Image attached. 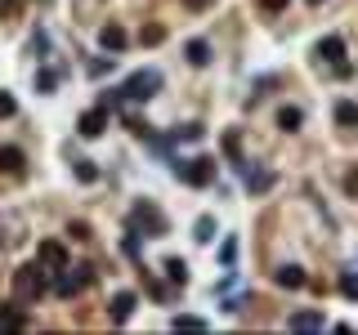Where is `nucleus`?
Masks as SVG:
<instances>
[{
  "label": "nucleus",
  "instance_id": "nucleus-3",
  "mask_svg": "<svg viewBox=\"0 0 358 335\" xmlns=\"http://www.w3.org/2000/svg\"><path fill=\"white\" fill-rule=\"evenodd\" d=\"M130 233H148V237H166V215L153 206V201H139L130 210Z\"/></svg>",
  "mask_w": 358,
  "mask_h": 335
},
{
  "label": "nucleus",
  "instance_id": "nucleus-23",
  "mask_svg": "<svg viewBox=\"0 0 358 335\" xmlns=\"http://www.w3.org/2000/svg\"><path fill=\"white\" fill-rule=\"evenodd\" d=\"M72 166H77L81 184H94V179H99V166H94V161H72Z\"/></svg>",
  "mask_w": 358,
  "mask_h": 335
},
{
  "label": "nucleus",
  "instance_id": "nucleus-32",
  "mask_svg": "<svg viewBox=\"0 0 358 335\" xmlns=\"http://www.w3.org/2000/svg\"><path fill=\"white\" fill-rule=\"evenodd\" d=\"M345 193L358 197V170H350V175H345Z\"/></svg>",
  "mask_w": 358,
  "mask_h": 335
},
{
  "label": "nucleus",
  "instance_id": "nucleus-15",
  "mask_svg": "<svg viewBox=\"0 0 358 335\" xmlns=\"http://www.w3.org/2000/svg\"><path fill=\"white\" fill-rule=\"evenodd\" d=\"M336 126H345V130H354V126H358V103H350V99L336 103Z\"/></svg>",
  "mask_w": 358,
  "mask_h": 335
},
{
  "label": "nucleus",
  "instance_id": "nucleus-22",
  "mask_svg": "<svg viewBox=\"0 0 358 335\" xmlns=\"http://www.w3.org/2000/svg\"><path fill=\"white\" fill-rule=\"evenodd\" d=\"M166 277H171L175 286H184L188 282V264L184 260H166Z\"/></svg>",
  "mask_w": 358,
  "mask_h": 335
},
{
  "label": "nucleus",
  "instance_id": "nucleus-21",
  "mask_svg": "<svg viewBox=\"0 0 358 335\" xmlns=\"http://www.w3.org/2000/svg\"><path fill=\"white\" fill-rule=\"evenodd\" d=\"M171 331H206V322L193 318V313H184V318H171Z\"/></svg>",
  "mask_w": 358,
  "mask_h": 335
},
{
  "label": "nucleus",
  "instance_id": "nucleus-20",
  "mask_svg": "<svg viewBox=\"0 0 358 335\" xmlns=\"http://www.w3.org/2000/svg\"><path fill=\"white\" fill-rule=\"evenodd\" d=\"M193 237H197V242H215V219L202 215V219L193 224Z\"/></svg>",
  "mask_w": 358,
  "mask_h": 335
},
{
  "label": "nucleus",
  "instance_id": "nucleus-35",
  "mask_svg": "<svg viewBox=\"0 0 358 335\" xmlns=\"http://www.w3.org/2000/svg\"><path fill=\"white\" fill-rule=\"evenodd\" d=\"M309 5H323V0H309Z\"/></svg>",
  "mask_w": 358,
  "mask_h": 335
},
{
  "label": "nucleus",
  "instance_id": "nucleus-8",
  "mask_svg": "<svg viewBox=\"0 0 358 335\" xmlns=\"http://www.w3.org/2000/svg\"><path fill=\"white\" fill-rule=\"evenodd\" d=\"M318 59L332 63V67H345V41L341 36H323V41H318Z\"/></svg>",
  "mask_w": 358,
  "mask_h": 335
},
{
  "label": "nucleus",
  "instance_id": "nucleus-24",
  "mask_svg": "<svg viewBox=\"0 0 358 335\" xmlns=\"http://www.w3.org/2000/svg\"><path fill=\"white\" fill-rule=\"evenodd\" d=\"M54 85H59V72H50V67H45V72H36V90H41V94H50Z\"/></svg>",
  "mask_w": 358,
  "mask_h": 335
},
{
  "label": "nucleus",
  "instance_id": "nucleus-12",
  "mask_svg": "<svg viewBox=\"0 0 358 335\" xmlns=\"http://www.w3.org/2000/svg\"><path fill=\"white\" fill-rule=\"evenodd\" d=\"M0 331H27V313L14 304H0Z\"/></svg>",
  "mask_w": 358,
  "mask_h": 335
},
{
  "label": "nucleus",
  "instance_id": "nucleus-25",
  "mask_svg": "<svg viewBox=\"0 0 358 335\" xmlns=\"http://www.w3.org/2000/svg\"><path fill=\"white\" fill-rule=\"evenodd\" d=\"M341 295H345V300H358V273H345L341 277Z\"/></svg>",
  "mask_w": 358,
  "mask_h": 335
},
{
  "label": "nucleus",
  "instance_id": "nucleus-28",
  "mask_svg": "<svg viewBox=\"0 0 358 335\" xmlns=\"http://www.w3.org/2000/svg\"><path fill=\"white\" fill-rule=\"evenodd\" d=\"M220 260H224V264H233V260H238V242H233V237L220 246Z\"/></svg>",
  "mask_w": 358,
  "mask_h": 335
},
{
  "label": "nucleus",
  "instance_id": "nucleus-31",
  "mask_svg": "<svg viewBox=\"0 0 358 335\" xmlns=\"http://www.w3.org/2000/svg\"><path fill=\"white\" fill-rule=\"evenodd\" d=\"M224 152H229V157L238 161V134H224Z\"/></svg>",
  "mask_w": 358,
  "mask_h": 335
},
{
  "label": "nucleus",
  "instance_id": "nucleus-29",
  "mask_svg": "<svg viewBox=\"0 0 358 335\" xmlns=\"http://www.w3.org/2000/svg\"><path fill=\"white\" fill-rule=\"evenodd\" d=\"M18 112V103H14V94H0V117H14Z\"/></svg>",
  "mask_w": 358,
  "mask_h": 335
},
{
  "label": "nucleus",
  "instance_id": "nucleus-9",
  "mask_svg": "<svg viewBox=\"0 0 358 335\" xmlns=\"http://www.w3.org/2000/svg\"><path fill=\"white\" fill-rule=\"evenodd\" d=\"M36 260H41L45 268H63L68 264V251H63V242H41L36 246Z\"/></svg>",
  "mask_w": 358,
  "mask_h": 335
},
{
  "label": "nucleus",
  "instance_id": "nucleus-16",
  "mask_svg": "<svg viewBox=\"0 0 358 335\" xmlns=\"http://www.w3.org/2000/svg\"><path fill=\"white\" fill-rule=\"evenodd\" d=\"M184 54H188V63H193V67H206V63H211V45H206V41H188Z\"/></svg>",
  "mask_w": 358,
  "mask_h": 335
},
{
  "label": "nucleus",
  "instance_id": "nucleus-19",
  "mask_svg": "<svg viewBox=\"0 0 358 335\" xmlns=\"http://www.w3.org/2000/svg\"><path fill=\"white\" fill-rule=\"evenodd\" d=\"M247 188H251V193H269V188H273V170H256V175L247 170Z\"/></svg>",
  "mask_w": 358,
  "mask_h": 335
},
{
  "label": "nucleus",
  "instance_id": "nucleus-1",
  "mask_svg": "<svg viewBox=\"0 0 358 335\" xmlns=\"http://www.w3.org/2000/svg\"><path fill=\"white\" fill-rule=\"evenodd\" d=\"M50 291V273H45V264L36 260V264H23L14 273V295L23 304H32V300H41V295Z\"/></svg>",
  "mask_w": 358,
  "mask_h": 335
},
{
  "label": "nucleus",
  "instance_id": "nucleus-18",
  "mask_svg": "<svg viewBox=\"0 0 358 335\" xmlns=\"http://www.w3.org/2000/svg\"><path fill=\"white\" fill-rule=\"evenodd\" d=\"M278 126L287 130V134L300 130V126H305V112H300V108H282V112H278Z\"/></svg>",
  "mask_w": 358,
  "mask_h": 335
},
{
  "label": "nucleus",
  "instance_id": "nucleus-17",
  "mask_svg": "<svg viewBox=\"0 0 358 335\" xmlns=\"http://www.w3.org/2000/svg\"><path fill=\"white\" fill-rule=\"evenodd\" d=\"M162 41H166V27L162 23H148L144 32H139V45H148V50H157Z\"/></svg>",
  "mask_w": 358,
  "mask_h": 335
},
{
  "label": "nucleus",
  "instance_id": "nucleus-6",
  "mask_svg": "<svg viewBox=\"0 0 358 335\" xmlns=\"http://www.w3.org/2000/svg\"><path fill=\"white\" fill-rule=\"evenodd\" d=\"M108 117H112V108H90V112H81V121H77V130L86 134V139H99L103 130H108Z\"/></svg>",
  "mask_w": 358,
  "mask_h": 335
},
{
  "label": "nucleus",
  "instance_id": "nucleus-4",
  "mask_svg": "<svg viewBox=\"0 0 358 335\" xmlns=\"http://www.w3.org/2000/svg\"><path fill=\"white\" fill-rule=\"evenodd\" d=\"M157 90H162V72H157V67H148V72H135L126 85H121V99L144 103V99H153Z\"/></svg>",
  "mask_w": 358,
  "mask_h": 335
},
{
  "label": "nucleus",
  "instance_id": "nucleus-11",
  "mask_svg": "<svg viewBox=\"0 0 358 335\" xmlns=\"http://www.w3.org/2000/svg\"><path fill=\"white\" fill-rule=\"evenodd\" d=\"M278 286H287V291H300V286H309L305 268H300V264H282V268H278Z\"/></svg>",
  "mask_w": 358,
  "mask_h": 335
},
{
  "label": "nucleus",
  "instance_id": "nucleus-14",
  "mask_svg": "<svg viewBox=\"0 0 358 335\" xmlns=\"http://www.w3.org/2000/svg\"><path fill=\"white\" fill-rule=\"evenodd\" d=\"M23 166H27L23 148H0V170L5 175H23Z\"/></svg>",
  "mask_w": 358,
  "mask_h": 335
},
{
  "label": "nucleus",
  "instance_id": "nucleus-7",
  "mask_svg": "<svg viewBox=\"0 0 358 335\" xmlns=\"http://www.w3.org/2000/svg\"><path fill=\"white\" fill-rule=\"evenodd\" d=\"M287 327L291 331H323L327 318H323V309H300V313H291V318H287Z\"/></svg>",
  "mask_w": 358,
  "mask_h": 335
},
{
  "label": "nucleus",
  "instance_id": "nucleus-13",
  "mask_svg": "<svg viewBox=\"0 0 358 335\" xmlns=\"http://www.w3.org/2000/svg\"><path fill=\"white\" fill-rule=\"evenodd\" d=\"M135 295H130V291H117V295H112V322H130V313H135Z\"/></svg>",
  "mask_w": 358,
  "mask_h": 335
},
{
  "label": "nucleus",
  "instance_id": "nucleus-33",
  "mask_svg": "<svg viewBox=\"0 0 358 335\" xmlns=\"http://www.w3.org/2000/svg\"><path fill=\"white\" fill-rule=\"evenodd\" d=\"M0 14H5V18H14V14H18V0H0Z\"/></svg>",
  "mask_w": 358,
  "mask_h": 335
},
{
  "label": "nucleus",
  "instance_id": "nucleus-5",
  "mask_svg": "<svg viewBox=\"0 0 358 335\" xmlns=\"http://www.w3.org/2000/svg\"><path fill=\"white\" fill-rule=\"evenodd\" d=\"M175 175L184 179V184H193V188H206V184H215V161H211V157L179 161V166H175Z\"/></svg>",
  "mask_w": 358,
  "mask_h": 335
},
{
  "label": "nucleus",
  "instance_id": "nucleus-30",
  "mask_svg": "<svg viewBox=\"0 0 358 335\" xmlns=\"http://www.w3.org/2000/svg\"><path fill=\"white\" fill-rule=\"evenodd\" d=\"M287 5H291V0H260V9H265V14H282Z\"/></svg>",
  "mask_w": 358,
  "mask_h": 335
},
{
  "label": "nucleus",
  "instance_id": "nucleus-34",
  "mask_svg": "<svg viewBox=\"0 0 358 335\" xmlns=\"http://www.w3.org/2000/svg\"><path fill=\"white\" fill-rule=\"evenodd\" d=\"M188 9H206V0H188Z\"/></svg>",
  "mask_w": 358,
  "mask_h": 335
},
{
  "label": "nucleus",
  "instance_id": "nucleus-26",
  "mask_svg": "<svg viewBox=\"0 0 358 335\" xmlns=\"http://www.w3.org/2000/svg\"><path fill=\"white\" fill-rule=\"evenodd\" d=\"M202 126H197V121H193V126H184V130H175V139H188V143H197V139H202Z\"/></svg>",
  "mask_w": 358,
  "mask_h": 335
},
{
  "label": "nucleus",
  "instance_id": "nucleus-10",
  "mask_svg": "<svg viewBox=\"0 0 358 335\" xmlns=\"http://www.w3.org/2000/svg\"><path fill=\"white\" fill-rule=\"evenodd\" d=\"M126 41H130V36L121 32L117 23H108V27H103V32H99V45H103V50H108V54H121V50H126Z\"/></svg>",
  "mask_w": 358,
  "mask_h": 335
},
{
  "label": "nucleus",
  "instance_id": "nucleus-2",
  "mask_svg": "<svg viewBox=\"0 0 358 335\" xmlns=\"http://www.w3.org/2000/svg\"><path fill=\"white\" fill-rule=\"evenodd\" d=\"M94 282V268L90 264H81V268H54V277H50V291L59 295V300H72V295H81L86 286Z\"/></svg>",
  "mask_w": 358,
  "mask_h": 335
},
{
  "label": "nucleus",
  "instance_id": "nucleus-27",
  "mask_svg": "<svg viewBox=\"0 0 358 335\" xmlns=\"http://www.w3.org/2000/svg\"><path fill=\"white\" fill-rule=\"evenodd\" d=\"M68 237H72V242H90V224H81V219H77V224L68 228Z\"/></svg>",
  "mask_w": 358,
  "mask_h": 335
}]
</instances>
